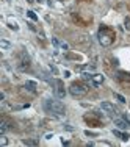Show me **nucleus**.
<instances>
[{"label": "nucleus", "mask_w": 130, "mask_h": 147, "mask_svg": "<svg viewBox=\"0 0 130 147\" xmlns=\"http://www.w3.org/2000/svg\"><path fill=\"white\" fill-rule=\"evenodd\" d=\"M38 2H39V3H44V0H38Z\"/></svg>", "instance_id": "obj_26"}, {"label": "nucleus", "mask_w": 130, "mask_h": 147, "mask_svg": "<svg viewBox=\"0 0 130 147\" xmlns=\"http://www.w3.org/2000/svg\"><path fill=\"white\" fill-rule=\"evenodd\" d=\"M24 88H25L27 91H30V92H36V88H38V85L35 82H31V80H27L25 82V85H24Z\"/></svg>", "instance_id": "obj_13"}, {"label": "nucleus", "mask_w": 130, "mask_h": 147, "mask_svg": "<svg viewBox=\"0 0 130 147\" xmlns=\"http://www.w3.org/2000/svg\"><path fill=\"white\" fill-rule=\"evenodd\" d=\"M91 83H93L94 86H100L102 83H104V75H102V74H93V77H91Z\"/></svg>", "instance_id": "obj_12"}, {"label": "nucleus", "mask_w": 130, "mask_h": 147, "mask_svg": "<svg viewBox=\"0 0 130 147\" xmlns=\"http://www.w3.org/2000/svg\"><path fill=\"white\" fill-rule=\"evenodd\" d=\"M0 47H2L3 50H8V49H11V44H9L6 39H0Z\"/></svg>", "instance_id": "obj_15"}, {"label": "nucleus", "mask_w": 130, "mask_h": 147, "mask_svg": "<svg viewBox=\"0 0 130 147\" xmlns=\"http://www.w3.org/2000/svg\"><path fill=\"white\" fill-rule=\"evenodd\" d=\"M64 77H71V72H69V71H64Z\"/></svg>", "instance_id": "obj_24"}, {"label": "nucleus", "mask_w": 130, "mask_h": 147, "mask_svg": "<svg viewBox=\"0 0 130 147\" xmlns=\"http://www.w3.org/2000/svg\"><path fill=\"white\" fill-rule=\"evenodd\" d=\"M0 144H2V146H6V144H8V139H6V136L3 135V133H2V136H0Z\"/></svg>", "instance_id": "obj_20"}, {"label": "nucleus", "mask_w": 130, "mask_h": 147, "mask_svg": "<svg viewBox=\"0 0 130 147\" xmlns=\"http://www.w3.org/2000/svg\"><path fill=\"white\" fill-rule=\"evenodd\" d=\"M100 110L104 111L107 116H110V117H113V119L118 117V113H119L118 108H116L113 103H110V102H102L100 103Z\"/></svg>", "instance_id": "obj_6"}, {"label": "nucleus", "mask_w": 130, "mask_h": 147, "mask_svg": "<svg viewBox=\"0 0 130 147\" xmlns=\"http://www.w3.org/2000/svg\"><path fill=\"white\" fill-rule=\"evenodd\" d=\"M27 2H28V3H33V2H35V0H27Z\"/></svg>", "instance_id": "obj_25"}, {"label": "nucleus", "mask_w": 130, "mask_h": 147, "mask_svg": "<svg viewBox=\"0 0 130 147\" xmlns=\"http://www.w3.org/2000/svg\"><path fill=\"white\" fill-rule=\"evenodd\" d=\"M97 39H99L100 45H104V47H110V45L116 41V31L111 28V27L102 25L99 28V31H97Z\"/></svg>", "instance_id": "obj_1"}, {"label": "nucleus", "mask_w": 130, "mask_h": 147, "mask_svg": "<svg viewBox=\"0 0 130 147\" xmlns=\"http://www.w3.org/2000/svg\"><path fill=\"white\" fill-rule=\"evenodd\" d=\"M114 78L122 88L125 89H130V74L129 72H124V71H119L114 74Z\"/></svg>", "instance_id": "obj_5"}, {"label": "nucleus", "mask_w": 130, "mask_h": 147, "mask_svg": "<svg viewBox=\"0 0 130 147\" xmlns=\"http://www.w3.org/2000/svg\"><path fill=\"white\" fill-rule=\"evenodd\" d=\"M60 47H61L63 50H68V49H69V45L66 44V42H60Z\"/></svg>", "instance_id": "obj_22"}, {"label": "nucleus", "mask_w": 130, "mask_h": 147, "mask_svg": "<svg viewBox=\"0 0 130 147\" xmlns=\"http://www.w3.org/2000/svg\"><path fill=\"white\" fill-rule=\"evenodd\" d=\"M114 125L119 128V130H127V128L130 127V122L125 121V117H114Z\"/></svg>", "instance_id": "obj_10"}, {"label": "nucleus", "mask_w": 130, "mask_h": 147, "mask_svg": "<svg viewBox=\"0 0 130 147\" xmlns=\"http://www.w3.org/2000/svg\"><path fill=\"white\" fill-rule=\"evenodd\" d=\"M22 144L24 146H38V141H35V139H24Z\"/></svg>", "instance_id": "obj_16"}, {"label": "nucleus", "mask_w": 130, "mask_h": 147, "mask_svg": "<svg viewBox=\"0 0 130 147\" xmlns=\"http://www.w3.org/2000/svg\"><path fill=\"white\" fill-rule=\"evenodd\" d=\"M44 110L47 113L53 114V116H64L66 113V108L60 100H55V99H45L44 100Z\"/></svg>", "instance_id": "obj_2"}, {"label": "nucleus", "mask_w": 130, "mask_h": 147, "mask_svg": "<svg viewBox=\"0 0 130 147\" xmlns=\"http://www.w3.org/2000/svg\"><path fill=\"white\" fill-rule=\"evenodd\" d=\"M83 2H91V0H83Z\"/></svg>", "instance_id": "obj_27"}, {"label": "nucleus", "mask_w": 130, "mask_h": 147, "mask_svg": "<svg viewBox=\"0 0 130 147\" xmlns=\"http://www.w3.org/2000/svg\"><path fill=\"white\" fill-rule=\"evenodd\" d=\"M61 2H64V0H61Z\"/></svg>", "instance_id": "obj_28"}, {"label": "nucleus", "mask_w": 130, "mask_h": 147, "mask_svg": "<svg viewBox=\"0 0 130 147\" xmlns=\"http://www.w3.org/2000/svg\"><path fill=\"white\" fill-rule=\"evenodd\" d=\"M27 16H28L31 20H35V22H36V20H38V16L35 14V11H27Z\"/></svg>", "instance_id": "obj_18"}, {"label": "nucleus", "mask_w": 130, "mask_h": 147, "mask_svg": "<svg viewBox=\"0 0 130 147\" xmlns=\"http://www.w3.org/2000/svg\"><path fill=\"white\" fill-rule=\"evenodd\" d=\"M8 24H9V28H13V30H17V28H19L17 22H16V20H13V19H8Z\"/></svg>", "instance_id": "obj_17"}, {"label": "nucleus", "mask_w": 130, "mask_h": 147, "mask_svg": "<svg viewBox=\"0 0 130 147\" xmlns=\"http://www.w3.org/2000/svg\"><path fill=\"white\" fill-rule=\"evenodd\" d=\"M114 96H116V99H118V100H119V102H121V103H125V99H124V97L121 96V94H114Z\"/></svg>", "instance_id": "obj_21"}, {"label": "nucleus", "mask_w": 130, "mask_h": 147, "mask_svg": "<svg viewBox=\"0 0 130 147\" xmlns=\"http://www.w3.org/2000/svg\"><path fill=\"white\" fill-rule=\"evenodd\" d=\"M53 91H55V96L58 97V99H64V96H66V89H64V85H63V82L61 80H53Z\"/></svg>", "instance_id": "obj_8"}, {"label": "nucleus", "mask_w": 130, "mask_h": 147, "mask_svg": "<svg viewBox=\"0 0 130 147\" xmlns=\"http://www.w3.org/2000/svg\"><path fill=\"white\" fill-rule=\"evenodd\" d=\"M14 127V124H13L11 121H8L6 117H2V122H0V131L5 133L6 130H9V128Z\"/></svg>", "instance_id": "obj_11"}, {"label": "nucleus", "mask_w": 130, "mask_h": 147, "mask_svg": "<svg viewBox=\"0 0 130 147\" xmlns=\"http://www.w3.org/2000/svg\"><path fill=\"white\" fill-rule=\"evenodd\" d=\"M85 122L88 125H91V127H102V119H100V114L96 113V111H93V113H86L85 116Z\"/></svg>", "instance_id": "obj_4"}, {"label": "nucleus", "mask_w": 130, "mask_h": 147, "mask_svg": "<svg viewBox=\"0 0 130 147\" xmlns=\"http://www.w3.org/2000/svg\"><path fill=\"white\" fill-rule=\"evenodd\" d=\"M113 135H114V136H118L119 139H122V141H129V138H130L127 133H121L119 130H116V128L113 130Z\"/></svg>", "instance_id": "obj_14"}, {"label": "nucleus", "mask_w": 130, "mask_h": 147, "mask_svg": "<svg viewBox=\"0 0 130 147\" xmlns=\"http://www.w3.org/2000/svg\"><path fill=\"white\" fill-rule=\"evenodd\" d=\"M88 85H85L83 82H74L71 86H69V92L75 97H83L88 92Z\"/></svg>", "instance_id": "obj_3"}, {"label": "nucleus", "mask_w": 130, "mask_h": 147, "mask_svg": "<svg viewBox=\"0 0 130 147\" xmlns=\"http://www.w3.org/2000/svg\"><path fill=\"white\" fill-rule=\"evenodd\" d=\"M72 20L77 24V25H82V27H86L93 22V17H83L80 13H72Z\"/></svg>", "instance_id": "obj_7"}, {"label": "nucleus", "mask_w": 130, "mask_h": 147, "mask_svg": "<svg viewBox=\"0 0 130 147\" xmlns=\"http://www.w3.org/2000/svg\"><path fill=\"white\" fill-rule=\"evenodd\" d=\"M124 27H125L127 31H130V17H125L124 19Z\"/></svg>", "instance_id": "obj_19"}, {"label": "nucleus", "mask_w": 130, "mask_h": 147, "mask_svg": "<svg viewBox=\"0 0 130 147\" xmlns=\"http://www.w3.org/2000/svg\"><path fill=\"white\" fill-rule=\"evenodd\" d=\"M50 69H52V72H53V74H58V71H57V67H55V66H50Z\"/></svg>", "instance_id": "obj_23"}, {"label": "nucleus", "mask_w": 130, "mask_h": 147, "mask_svg": "<svg viewBox=\"0 0 130 147\" xmlns=\"http://www.w3.org/2000/svg\"><path fill=\"white\" fill-rule=\"evenodd\" d=\"M17 66H19V67L22 69V71H25V69H28V67H30V58H28V55H27L25 52H22V53H20Z\"/></svg>", "instance_id": "obj_9"}]
</instances>
